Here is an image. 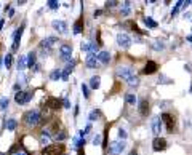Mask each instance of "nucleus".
Listing matches in <instances>:
<instances>
[{"mask_svg":"<svg viewBox=\"0 0 192 155\" xmlns=\"http://www.w3.org/2000/svg\"><path fill=\"white\" fill-rule=\"evenodd\" d=\"M23 122L27 125V126H35L40 123V112L38 110H29L26 112L24 117H23Z\"/></svg>","mask_w":192,"mask_h":155,"instance_id":"f257e3e1","label":"nucleus"},{"mask_svg":"<svg viewBox=\"0 0 192 155\" xmlns=\"http://www.w3.org/2000/svg\"><path fill=\"white\" fill-rule=\"evenodd\" d=\"M63 152H64L63 144H50V146H45V149L42 150V155H61Z\"/></svg>","mask_w":192,"mask_h":155,"instance_id":"f03ea898","label":"nucleus"},{"mask_svg":"<svg viewBox=\"0 0 192 155\" xmlns=\"http://www.w3.org/2000/svg\"><path fill=\"white\" fill-rule=\"evenodd\" d=\"M123 149H125V142H122V141H112V142H109V153L111 155H119L123 152Z\"/></svg>","mask_w":192,"mask_h":155,"instance_id":"7ed1b4c3","label":"nucleus"},{"mask_svg":"<svg viewBox=\"0 0 192 155\" xmlns=\"http://www.w3.org/2000/svg\"><path fill=\"white\" fill-rule=\"evenodd\" d=\"M117 75L122 78V80H125L127 83L134 77V72H133V69L131 67H119L117 69Z\"/></svg>","mask_w":192,"mask_h":155,"instance_id":"20e7f679","label":"nucleus"},{"mask_svg":"<svg viewBox=\"0 0 192 155\" xmlns=\"http://www.w3.org/2000/svg\"><path fill=\"white\" fill-rule=\"evenodd\" d=\"M32 99V93L31 91H18L16 93V96H15V101L18 102V104H27Z\"/></svg>","mask_w":192,"mask_h":155,"instance_id":"39448f33","label":"nucleus"},{"mask_svg":"<svg viewBox=\"0 0 192 155\" xmlns=\"http://www.w3.org/2000/svg\"><path fill=\"white\" fill-rule=\"evenodd\" d=\"M54 45H58V38L56 37H47V38H43L42 42H40V48H42L43 51L45 50L50 51Z\"/></svg>","mask_w":192,"mask_h":155,"instance_id":"423d86ee","label":"nucleus"},{"mask_svg":"<svg viewBox=\"0 0 192 155\" xmlns=\"http://www.w3.org/2000/svg\"><path fill=\"white\" fill-rule=\"evenodd\" d=\"M150 126H152V133L155 134V138H160V133H162V122H160V117H154Z\"/></svg>","mask_w":192,"mask_h":155,"instance_id":"0eeeda50","label":"nucleus"},{"mask_svg":"<svg viewBox=\"0 0 192 155\" xmlns=\"http://www.w3.org/2000/svg\"><path fill=\"white\" fill-rule=\"evenodd\" d=\"M51 26H53L54 31H58V32H61V34H66V32H67V22H66V21L56 19V21L51 22Z\"/></svg>","mask_w":192,"mask_h":155,"instance_id":"6e6552de","label":"nucleus"},{"mask_svg":"<svg viewBox=\"0 0 192 155\" xmlns=\"http://www.w3.org/2000/svg\"><path fill=\"white\" fill-rule=\"evenodd\" d=\"M59 54H61V58L64 59V61H67V59H71V54H72V47L71 45H61L59 47Z\"/></svg>","mask_w":192,"mask_h":155,"instance_id":"1a4fd4ad","label":"nucleus"},{"mask_svg":"<svg viewBox=\"0 0 192 155\" xmlns=\"http://www.w3.org/2000/svg\"><path fill=\"white\" fill-rule=\"evenodd\" d=\"M152 147L155 152H160V150H165L167 149V141L163 138H155L154 142H152Z\"/></svg>","mask_w":192,"mask_h":155,"instance_id":"9d476101","label":"nucleus"},{"mask_svg":"<svg viewBox=\"0 0 192 155\" xmlns=\"http://www.w3.org/2000/svg\"><path fill=\"white\" fill-rule=\"evenodd\" d=\"M117 43H119L120 47H123V48H128V47L131 45V38H130L127 34H119V35H117Z\"/></svg>","mask_w":192,"mask_h":155,"instance_id":"9b49d317","label":"nucleus"},{"mask_svg":"<svg viewBox=\"0 0 192 155\" xmlns=\"http://www.w3.org/2000/svg\"><path fill=\"white\" fill-rule=\"evenodd\" d=\"M23 29H24V26H21L19 29H16V32H15V38H13V45H11L13 51H16L19 48V40H21V35H23Z\"/></svg>","mask_w":192,"mask_h":155,"instance_id":"f8f14e48","label":"nucleus"},{"mask_svg":"<svg viewBox=\"0 0 192 155\" xmlns=\"http://www.w3.org/2000/svg\"><path fill=\"white\" fill-rule=\"evenodd\" d=\"M51 114H53V110L48 106H45L42 109V112H40V123H45L47 120H50L51 118Z\"/></svg>","mask_w":192,"mask_h":155,"instance_id":"ddd939ff","label":"nucleus"},{"mask_svg":"<svg viewBox=\"0 0 192 155\" xmlns=\"http://www.w3.org/2000/svg\"><path fill=\"white\" fill-rule=\"evenodd\" d=\"M162 120L165 122L168 131H173V130H174V118H173L170 114H163V115H162Z\"/></svg>","mask_w":192,"mask_h":155,"instance_id":"4468645a","label":"nucleus"},{"mask_svg":"<svg viewBox=\"0 0 192 155\" xmlns=\"http://www.w3.org/2000/svg\"><path fill=\"white\" fill-rule=\"evenodd\" d=\"M85 64H87V67H91V69H94V67H98V66H99L98 59H96V56H94V54H91V53H88V56L85 58Z\"/></svg>","mask_w":192,"mask_h":155,"instance_id":"2eb2a0df","label":"nucleus"},{"mask_svg":"<svg viewBox=\"0 0 192 155\" xmlns=\"http://www.w3.org/2000/svg\"><path fill=\"white\" fill-rule=\"evenodd\" d=\"M157 70V64L154 62V61H149L146 66H144V69H143V74H146V75H150V74H154Z\"/></svg>","mask_w":192,"mask_h":155,"instance_id":"dca6fc26","label":"nucleus"},{"mask_svg":"<svg viewBox=\"0 0 192 155\" xmlns=\"http://www.w3.org/2000/svg\"><path fill=\"white\" fill-rule=\"evenodd\" d=\"M96 59H98L99 64H107L109 59H111V54H109V51H99L98 56H96Z\"/></svg>","mask_w":192,"mask_h":155,"instance_id":"f3484780","label":"nucleus"},{"mask_svg":"<svg viewBox=\"0 0 192 155\" xmlns=\"http://www.w3.org/2000/svg\"><path fill=\"white\" fill-rule=\"evenodd\" d=\"M139 114L141 115H147L149 114V102H147V99H143L139 102Z\"/></svg>","mask_w":192,"mask_h":155,"instance_id":"a211bd4d","label":"nucleus"},{"mask_svg":"<svg viewBox=\"0 0 192 155\" xmlns=\"http://www.w3.org/2000/svg\"><path fill=\"white\" fill-rule=\"evenodd\" d=\"M45 106H48L51 110H56V109H59L61 102H59L58 99H54V98H51V99H48V101H47V104H45Z\"/></svg>","mask_w":192,"mask_h":155,"instance_id":"6ab92c4d","label":"nucleus"},{"mask_svg":"<svg viewBox=\"0 0 192 155\" xmlns=\"http://www.w3.org/2000/svg\"><path fill=\"white\" fill-rule=\"evenodd\" d=\"M74 66H75V62H74V61H72L71 64H67V67L64 69V72L61 74V78H63V80H67V77H69V74L72 72V69H74Z\"/></svg>","mask_w":192,"mask_h":155,"instance_id":"aec40b11","label":"nucleus"},{"mask_svg":"<svg viewBox=\"0 0 192 155\" xmlns=\"http://www.w3.org/2000/svg\"><path fill=\"white\" fill-rule=\"evenodd\" d=\"M99 83H101V77H99V75H94V77L90 78V87H91L93 90L99 88Z\"/></svg>","mask_w":192,"mask_h":155,"instance_id":"412c9836","label":"nucleus"},{"mask_svg":"<svg viewBox=\"0 0 192 155\" xmlns=\"http://www.w3.org/2000/svg\"><path fill=\"white\" fill-rule=\"evenodd\" d=\"M26 59H27V61H26V66H27V67H32V66L35 64V53L31 51L29 54L26 56Z\"/></svg>","mask_w":192,"mask_h":155,"instance_id":"4be33fe9","label":"nucleus"},{"mask_svg":"<svg viewBox=\"0 0 192 155\" xmlns=\"http://www.w3.org/2000/svg\"><path fill=\"white\" fill-rule=\"evenodd\" d=\"M143 22L149 27V29H155V27H157V22H155L152 18H149V16H146V18L143 19Z\"/></svg>","mask_w":192,"mask_h":155,"instance_id":"5701e85b","label":"nucleus"},{"mask_svg":"<svg viewBox=\"0 0 192 155\" xmlns=\"http://www.w3.org/2000/svg\"><path fill=\"white\" fill-rule=\"evenodd\" d=\"M82 31H83V19H78L75 24H74V34H80Z\"/></svg>","mask_w":192,"mask_h":155,"instance_id":"b1692460","label":"nucleus"},{"mask_svg":"<svg viewBox=\"0 0 192 155\" xmlns=\"http://www.w3.org/2000/svg\"><path fill=\"white\" fill-rule=\"evenodd\" d=\"M16 120H13V118H10V120H7V130H10V131H13V130H16Z\"/></svg>","mask_w":192,"mask_h":155,"instance_id":"393cba45","label":"nucleus"},{"mask_svg":"<svg viewBox=\"0 0 192 155\" xmlns=\"http://www.w3.org/2000/svg\"><path fill=\"white\" fill-rule=\"evenodd\" d=\"M125 101H127V104H136V96L134 94H131V93H128L127 96H125Z\"/></svg>","mask_w":192,"mask_h":155,"instance_id":"a878e982","label":"nucleus"},{"mask_svg":"<svg viewBox=\"0 0 192 155\" xmlns=\"http://www.w3.org/2000/svg\"><path fill=\"white\" fill-rule=\"evenodd\" d=\"M11 62H13V56L8 53V54L5 56V59H3V64H5L7 69H10V67H11Z\"/></svg>","mask_w":192,"mask_h":155,"instance_id":"bb28decb","label":"nucleus"},{"mask_svg":"<svg viewBox=\"0 0 192 155\" xmlns=\"http://www.w3.org/2000/svg\"><path fill=\"white\" fill-rule=\"evenodd\" d=\"M50 78L51 80H59L61 78V70H51V74H50Z\"/></svg>","mask_w":192,"mask_h":155,"instance_id":"cd10ccee","label":"nucleus"},{"mask_svg":"<svg viewBox=\"0 0 192 155\" xmlns=\"http://www.w3.org/2000/svg\"><path fill=\"white\" fill-rule=\"evenodd\" d=\"M54 138H56L58 141H64V139L67 138V133H66L64 130H61V131H56V134H54Z\"/></svg>","mask_w":192,"mask_h":155,"instance_id":"c85d7f7f","label":"nucleus"},{"mask_svg":"<svg viewBox=\"0 0 192 155\" xmlns=\"http://www.w3.org/2000/svg\"><path fill=\"white\" fill-rule=\"evenodd\" d=\"M26 67V56H19V61H18V70H23Z\"/></svg>","mask_w":192,"mask_h":155,"instance_id":"c756f323","label":"nucleus"},{"mask_svg":"<svg viewBox=\"0 0 192 155\" xmlns=\"http://www.w3.org/2000/svg\"><path fill=\"white\" fill-rule=\"evenodd\" d=\"M128 5H130L128 2H125V3H123V8H120L122 15H128V13H130V7H128Z\"/></svg>","mask_w":192,"mask_h":155,"instance_id":"7c9ffc66","label":"nucleus"},{"mask_svg":"<svg viewBox=\"0 0 192 155\" xmlns=\"http://www.w3.org/2000/svg\"><path fill=\"white\" fill-rule=\"evenodd\" d=\"M48 7H50L51 10H58V7H59V3L56 2V0H50V2H48Z\"/></svg>","mask_w":192,"mask_h":155,"instance_id":"2f4dec72","label":"nucleus"},{"mask_svg":"<svg viewBox=\"0 0 192 155\" xmlns=\"http://www.w3.org/2000/svg\"><path fill=\"white\" fill-rule=\"evenodd\" d=\"M181 7H183V2H178V3H176V7H174V8L171 10V15L174 16V15H176V13H178V11H179V8H181Z\"/></svg>","mask_w":192,"mask_h":155,"instance_id":"473e14b6","label":"nucleus"},{"mask_svg":"<svg viewBox=\"0 0 192 155\" xmlns=\"http://www.w3.org/2000/svg\"><path fill=\"white\" fill-rule=\"evenodd\" d=\"M90 130H91V126L88 125V126H87V128H85V130H82V131L78 133V134H80V138H82V139H83V138L87 136V133H90Z\"/></svg>","mask_w":192,"mask_h":155,"instance_id":"72a5a7b5","label":"nucleus"},{"mask_svg":"<svg viewBox=\"0 0 192 155\" xmlns=\"http://www.w3.org/2000/svg\"><path fill=\"white\" fill-rule=\"evenodd\" d=\"M7 107H8V99H7V98H3V99L0 101V109H2V110H5Z\"/></svg>","mask_w":192,"mask_h":155,"instance_id":"f704fd0d","label":"nucleus"},{"mask_svg":"<svg viewBox=\"0 0 192 155\" xmlns=\"http://www.w3.org/2000/svg\"><path fill=\"white\" fill-rule=\"evenodd\" d=\"M98 117H99V110H93L91 114H90V120H91V122H93L94 118H98Z\"/></svg>","mask_w":192,"mask_h":155,"instance_id":"c9c22d12","label":"nucleus"},{"mask_svg":"<svg viewBox=\"0 0 192 155\" xmlns=\"http://www.w3.org/2000/svg\"><path fill=\"white\" fill-rule=\"evenodd\" d=\"M119 136H120L122 139H127V136H128V134H127V131H125V130H122V128H120V130H119Z\"/></svg>","mask_w":192,"mask_h":155,"instance_id":"e433bc0d","label":"nucleus"},{"mask_svg":"<svg viewBox=\"0 0 192 155\" xmlns=\"http://www.w3.org/2000/svg\"><path fill=\"white\" fill-rule=\"evenodd\" d=\"M90 47H91V43H82V51H88L90 53Z\"/></svg>","mask_w":192,"mask_h":155,"instance_id":"4c0bfd02","label":"nucleus"},{"mask_svg":"<svg viewBox=\"0 0 192 155\" xmlns=\"http://www.w3.org/2000/svg\"><path fill=\"white\" fill-rule=\"evenodd\" d=\"M82 93H83L85 98H88V87L87 85H82Z\"/></svg>","mask_w":192,"mask_h":155,"instance_id":"58836bf2","label":"nucleus"},{"mask_svg":"<svg viewBox=\"0 0 192 155\" xmlns=\"http://www.w3.org/2000/svg\"><path fill=\"white\" fill-rule=\"evenodd\" d=\"M99 142H101V136H99V134H96V136H94V139H93V144L96 146V144H99Z\"/></svg>","mask_w":192,"mask_h":155,"instance_id":"ea45409f","label":"nucleus"},{"mask_svg":"<svg viewBox=\"0 0 192 155\" xmlns=\"http://www.w3.org/2000/svg\"><path fill=\"white\" fill-rule=\"evenodd\" d=\"M115 5H117V2H107V3H106L107 8H112V7H115Z\"/></svg>","mask_w":192,"mask_h":155,"instance_id":"a19ab883","label":"nucleus"},{"mask_svg":"<svg viewBox=\"0 0 192 155\" xmlns=\"http://www.w3.org/2000/svg\"><path fill=\"white\" fill-rule=\"evenodd\" d=\"M13 155H27V152H24V150H18L16 153H13Z\"/></svg>","mask_w":192,"mask_h":155,"instance_id":"79ce46f5","label":"nucleus"},{"mask_svg":"<svg viewBox=\"0 0 192 155\" xmlns=\"http://www.w3.org/2000/svg\"><path fill=\"white\" fill-rule=\"evenodd\" d=\"M63 104H64V107H66V109H69V107H71V104H69V101H67V99H64V102H63Z\"/></svg>","mask_w":192,"mask_h":155,"instance_id":"37998d69","label":"nucleus"},{"mask_svg":"<svg viewBox=\"0 0 192 155\" xmlns=\"http://www.w3.org/2000/svg\"><path fill=\"white\" fill-rule=\"evenodd\" d=\"M130 155H138V152H136V150H131V152H130Z\"/></svg>","mask_w":192,"mask_h":155,"instance_id":"c03bdc74","label":"nucleus"},{"mask_svg":"<svg viewBox=\"0 0 192 155\" xmlns=\"http://www.w3.org/2000/svg\"><path fill=\"white\" fill-rule=\"evenodd\" d=\"M3 27V19H0V29Z\"/></svg>","mask_w":192,"mask_h":155,"instance_id":"a18cd8bd","label":"nucleus"},{"mask_svg":"<svg viewBox=\"0 0 192 155\" xmlns=\"http://www.w3.org/2000/svg\"><path fill=\"white\" fill-rule=\"evenodd\" d=\"M187 40H189V42H192V35H189V37H187Z\"/></svg>","mask_w":192,"mask_h":155,"instance_id":"49530a36","label":"nucleus"}]
</instances>
